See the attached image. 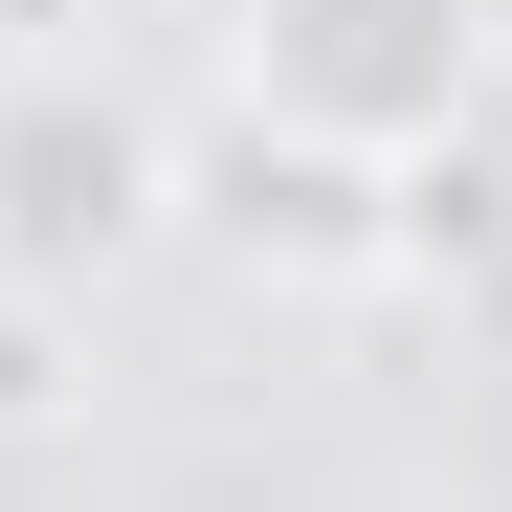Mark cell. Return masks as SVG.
Segmentation results:
<instances>
[{"label":"cell","instance_id":"obj_4","mask_svg":"<svg viewBox=\"0 0 512 512\" xmlns=\"http://www.w3.org/2000/svg\"><path fill=\"white\" fill-rule=\"evenodd\" d=\"M67 401H90V312H45V290H0V446H45Z\"/></svg>","mask_w":512,"mask_h":512},{"label":"cell","instance_id":"obj_3","mask_svg":"<svg viewBox=\"0 0 512 512\" xmlns=\"http://www.w3.org/2000/svg\"><path fill=\"white\" fill-rule=\"evenodd\" d=\"M223 179H245V201H223L245 245H290V268H379V201H401V179H334V156H290V134H245Z\"/></svg>","mask_w":512,"mask_h":512},{"label":"cell","instance_id":"obj_2","mask_svg":"<svg viewBox=\"0 0 512 512\" xmlns=\"http://www.w3.org/2000/svg\"><path fill=\"white\" fill-rule=\"evenodd\" d=\"M134 245H179V134L112 67H0V290L90 312Z\"/></svg>","mask_w":512,"mask_h":512},{"label":"cell","instance_id":"obj_1","mask_svg":"<svg viewBox=\"0 0 512 512\" xmlns=\"http://www.w3.org/2000/svg\"><path fill=\"white\" fill-rule=\"evenodd\" d=\"M223 90L334 179H423L490 112V0H223Z\"/></svg>","mask_w":512,"mask_h":512}]
</instances>
